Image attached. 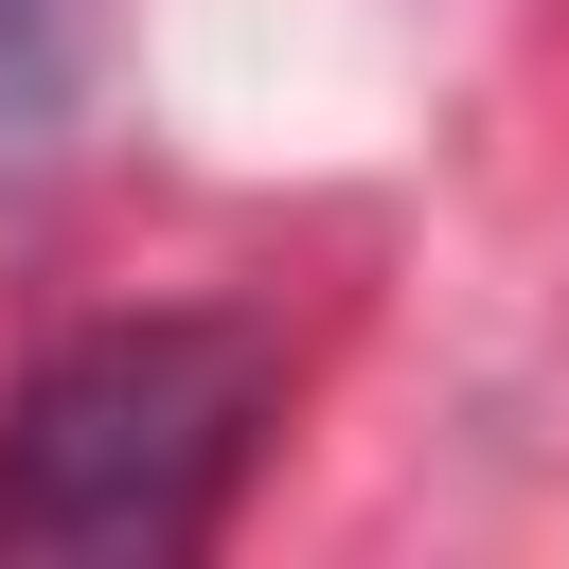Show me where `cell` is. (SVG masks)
<instances>
[{
	"label": "cell",
	"mask_w": 569,
	"mask_h": 569,
	"mask_svg": "<svg viewBox=\"0 0 569 569\" xmlns=\"http://www.w3.org/2000/svg\"><path fill=\"white\" fill-rule=\"evenodd\" d=\"M284 356L249 320H107L0 409V551H196L267 445Z\"/></svg>",
	"instance_id": "1"
},
{
	"label": "cell",
	"mask_w": 569,
	"mask_h": 569,
	"mask_svg": "<svg viewBox=\"0 0 569 569\" xmlns=\"http://www.w3.org/2000/svg\"><path fill=\"white\" fill-rule=\"evenodd\" d=\"M53 89H71V18L53 0H0V160L53 124Z\"/></svg>",
	"instance_id": "2"
}]
</instances>
